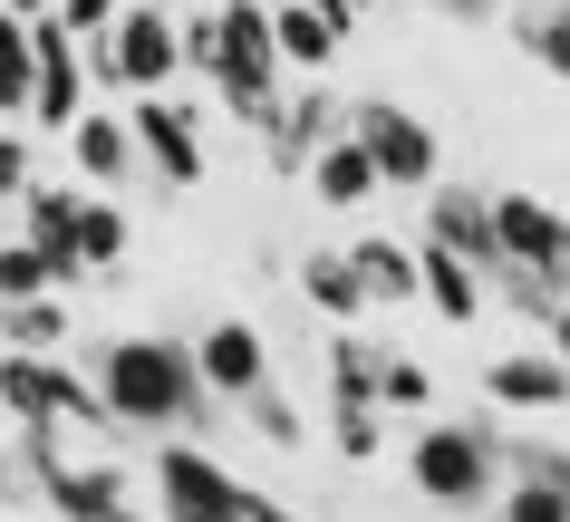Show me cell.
<instances>
[{"instance_id": "obj_1", "label": "cell", "mask_w": 570, "mask_h": 522, "mask_svg": "<svg viewBox=\"0 0 570 522\" xmlns=\"http://www.w3.org/2000/svg\"><path fill=\"white\" fill-rule=\"evenodd\" d=\"M88 387L107 406V426H194L204 416L194 348H175V338H107Z\"/></svg>"}, {"instance_id": "obj_2", "label": "cell", "mask_w": 570, "mask_h": 522, "mask_svg": "<svg viewBox=\"0 0 570 522\" xmlns=\"http://www.w3.org/2000/svg\"><path fill=\"white\" fill-rule=\"evenodd\" d=\"M406 474H416L425 503L474 513V503H493V493H503V445H493L483 426H425L416 445H406Z\"/></svg>"}, {"instance_id": "obj_3", "label": "cell", "mask_w": 570, "mask_h": 522, "mask_svg": "<svg viewBox=\"0 0 570 522\" xmlns=\"http://www.w3.org/2000/svg\"><path fill=\"white\" fill-rule=\"evenodd\" d=\"M20 455H30V474L49 484V513L59 522H146V503L126 493L117 464H68L59 455V426H20Z\"/></svg>"}, {"instance_id": "obj_4", "label": "cell", "mask_w": 570, "mask_h": 522, "mask_svg": "<svg viewBox=\"0 0 570 522\" xmlns=\"http://www.w3.org/2000/svg\"><path fill=\"white\" fill-rule=\"evenodd\" d=\"M88 68L107 78V88H126V97H165L175 88V20L165 10H117L107 20V39H88Z\"/></svg>"}, {"instance_id": "obj_5", "label": "cell", "mask_w": 570, "mask_h": 522, "mask_svg": "<svg viewBox=\"0 0 570 522\" xmlns=\"http://www.w3.org/2000/svg\"><path fill=\"white\" fill-rule=\"evenodd\" d=\"M493 243H503V262L522 280L570 301V214H551L541 194H493Z\"/></svg>"}, {"instance_id": "obj_6", "label": "cell", "mask_w": 570, "mask_h": 522, "mask_svg": "<svg viewBox=\"0 0 570 522\" xmlns=\"http://www.w3.org/2000/svg\"><path fill=\"white\" fill-rule=\"evenodd\" d=\"M0 406H10V426H107L88 377H68L59 358H10V348H0Z\"/></svg>"}, {"instance_id": "obj_7", "label": "cell", "mask_w": 570, "mask_h": 522, "mask_svg": "<svg viewBox=\"0 0 570 522\" xmlns=\"http://www.w3.org/2000/svg\"><path fill=\"white\" fill-rule=\"evenodd\" d=\"M348 136L367 146L377 185H435V126L387 107V97H348Z\"/></svg>"}, {"instance_id": "obj_8", "label": "cell", "mask_w": 570, "mask_h": 522, "mask_svg": "<svg viewBox=\"0 0 570 522\" xmlns=\"http://www.w3.org/2000/svg\"><path fill=\"white\" fill-rule=\"evenodd\" d=\"M155 503H165V522H242V474H223L204 445H165L155 455Z\"/></svg>"}, {"instance_id": "obj_9", "label": "cell", "mask_w": 570, "mask_h": 522, "mask_svg": "<svg viewBox=\"0 0 570 522\" xmlns=\"http://www.w3.org/2000/svg\"><path fill=\"white\" fill-rule=\"evenodd\" d=\"M30 117L59 136L88 117V68H78V39L59 20H30Z\"/></svg>"}, {"instance_id": "obj_10", "label": "cell", "mask_w": 570, "mask_h": 522, "mask_svg": "<svg viewBox=\"0 0 570 522\" xmlns=\"http://www.w3.org/2000/svg\"><path fill=\"white\" fill-rule=\"evenodd\" d=\"M425 243L435 252H454L464 272H503V243H493V204L483 194H464V185H425Z\"/></svg>"}, {"instance_id": "obj_11", "label": "cell", "mask_w": 570, "mask_h": 522, "mask_svg": "<svg viewBox=\"0 0 570 522\" xmlns=\"http://www.w3.org/2000/svg\"><path fill=\"white\" fill-rule=\"evenodd\" d=\"M194 377H204V397H252V387H271V348L252 319H213L204 338H194Z\"/></svg>"}, {"instance_id": "obj_12", "label": "cell", "mask_w": 570, "mask_h": 522, "mask_svg": "<svg viewBox=\"0 0 570 522\" xmlns=\"http://www.w3.org/2000/svg\"><path fill=\"white\" fill-rule=\"evenodd\" d=\"M126 136H136V155H146L165 185H204V136H194V117H184L175 97H136L126 107Z\"/></svg>"}, {"instance_id": "obj_13", "label": "cell", "mask_w": 570, "mask_h": 522, "mask_svg": "<svg viewBox=\"0 0 570 522\" xmlns=\"http://www.w3.org/2000/svg\"><path fill=\"white\" fill-rule=\"evenodd\" d=\"M483 397L512 406V416H561L570 406V368L551 358V348H512V358L483 368Z\"/></svg>"}, {"instance_id": "obj_14", "label": "cell", "mask_w": 570, "mask_h": 522, "mask_svg": "<svg viewBox=\"0 0 570 522\" xmlns=\"http://www.w3.org/2000/svg\"><path fill=\"white\" fill-rule=\"evenodd\" d=\"M78 204H88V194H68V185H30L20 194V243H30L59 280H78Z\"/></svg>"}, {"instance_id": "obj_15", "label": "cell", "mask_w": 570, "mask_h": 522, "mask_svg": "<svg viewBox=\"0 0 570 522\" xmlns=\"http://www.w3.org/2000/svg\"><path fill=\"white\" fill-rule=\"evenodd\" d=\"M338 117H348V107H338L330 88H309V97H281V117L262 126L271 165H281V175H301L309 155H320V146H330V136H338Z\"/></svg>"}, {"instance_id": "obj_16", "label": "cell", "mask_w": 570, "mask_h": 522, "mask_svg": "<svg viewBox=\"0 0 570 522\" xmlns=\"http://www.w3.org/2000/svg\"><path fill=\"white\" fill-rule=\"evenodd\" d=\"M338 262L358 272V301L367 309H377V301H396V309L416 301V243H396V233H358Z\"/></svg>"}, {"instance_id": "obj_17", "label": "cell", "mask_w": 570, "mask_h": 522, "mask_svg": "<svg viewBox=\"0 0 570 522\" xmlns=\"http://www.w3.org/2000/svg\"><path fill=\"white\" fill-rule=\"evenodd\" d=\"M68 155H78V185H126V165H136V136H126L117 107H88V117L68 126Z\"/></svg>"}, {"instance_id": "obj_18", "label": "cell", "mask_w": 570, "mask_h": 522, "mask_svg": "<svg viewBox=\"0 0 570 522\" xmlns=\"http://www.w3.org/2000/svg\"><path fill=\"white\" fill-rule=\"evenodd\" d=\"M338 39H348V20L309 10V0H281V10H271V49H281V68H330Z\"/></svg>"}, {"instance_id": "obj_19", "label": "cell", "mask_w": 570, "mask_h": 522, "mask_svg": "<svg viewBox=\"0 0 570 522\" xmlns=\"http://www.w3.org/2000/svg\"><path fill=\"white\" fill-rule=\"evenodd\" d=\"M301 175H309V194H320V204H338V214L377 194V165H367V146H358V136H330V146H320V155L301 165Z\"/></svg>"}, {"instance_id": "obj_20", "label": "cell", "mask_w": 570, "mask_h": 522, "mask_svg": "<svg viewBox=\"0 0 570 522\" xmlns=\"http://www.w3.org/2000/svg\"><path fill=\"white\" fill-rule=\"evenodd\" d=\"M416 301L435 309V319H454V329H464V319H474V309H483V280L464 272V262H454V252L416 243Z\"/></svg>"}, {"instance_id": "obj_21", "label": "cell", "mask_w": 570, "mask_h": 522, "mask_svg": "<svg viewBox=\"0 0 570 522\" xmlns=\"http://www.w3.org/2000/svg\"><path fill=\"white\" fill-rule=\"evenodd\" d=\"M330 445L348 464H377L387 455V406L377 397H330Z\"/></svg>"}, {"instance_id": "obj_22", "label": "cell", "mask_w": 570, "mask_h": 522, "mask_svg": "<svg viewBox=\"0 0 570 522\" xmlns=\"http://www.w3.org/2000/svg\"><path fill=\"white\" fill-rule=\"evenodd\" d=\"M0 319H10V358H59V338H68L59 290H49V301H10Z\"/></svg>"}, {"instance_id": "obj_23", "label": "cell", "mask_w": 570, "mask_h": 522, "mask_svg": "<svg viewBox=\"0 0 570 522\" xmlns=\"http://www.w3.org/2000/svg\"><path fill=\"white\" fill-rule=\"evenodd\" d=\"M301 301L309 309H330V319H358V272H348V262H338V252H309V262H301Z\"/></svg>"}, {"instance_id": "obj_24", "label": "cell", "mask_w": 570, "mask_h": 522, "mask_svg": "<svg viewBox=\"0 0 570 522\" xmlns=\"http://www.w3.org/2000/svg\"><path fill=\"white\" fill-rule=\"evenodd\" d=\"M242 416H252V435H262V445H281V455H301V445H309V416L281 397V387H252V397H242Z\"/></svg>"}, {"instance_id": "obj_25", "label": "cell", "mask_w": 570, "mask_h": 522, "mask_svg": "<svg viewBox=\"0 0 570 522\" xmlns=\"http://www.w3.org/2000/svg\"><path fill=\"white\" fill-rule=\"evenodd\" d=\"M126 262V214L117 204H78V272H107Z\"/></svg>"}, {"instance_id": "obj_26", "label": "cell", "mask_w": 570, "mask_h": 522, "mask_svg": "<svg viewBox=\"0 0 570 522\" xmlns=\"http://www.w3.org/2000/svg\"><path fill=\"white\" fill-rule=\"evenodd\" d=\"M49 290H59V272H49L30 243H0V309L10 301H49Z\"/></svg>"}, {"instance_id": "obj_27", "label": "cell", "mask_w": 570, "mask_h": 522, "mask_svg": "<svg viewBox=\"0 0 570 522\" xmlns=\"http://www.w3.org/2000/svg\"><path fill=\"white\" fill-rule=\"evenodd\" d=\"M493 503H503V522H570V484H532V474H512Z\"/></svg>"}, {"instance_id": "obj_28", "label": "cell", "mask_w": 570, "mask_h": 522, "mask_svg": "<svg viewBox=\"0 0 570 522\" xmlns=\"http://www.w3.org/2000/svg\"><path fill=\"white\" fill-rule=\"evenodd\" d=\"M330 397H377V348L367 338H330Z\"/></svg>"}, {"instance_id": "obj_29", "label": "cell", "mask_w": 570, "mask_h": 522, "mask_svg": "<svg viewBox=\"0 0 570 522\" xmlns=\"http://www.w3.org/2000/svg\"><path fill=\"white\" fill-rule=\"evenodd\" d=\"M0 107H30V30L0 10Z\"/></svg>"}, {"instance_id": "obj_30", "label": "cell", "mask_w": 570, "mask_h": 522, "mask_svg": "<svg viewBox=\"0 0 570 522\" xmlns=\"http://www.w3.org/2000/svg\"><path fill=\"white\" fill-rule=\"evenodd\" d=\"M377 406H387V416L396 406H435V377H425L416 358H377Z\"/></svg>"}, {"instance_id": "obj_31", "label": "cell", "mask_w": 570, "mask_h": 522, "mask_svg": "<svg viewBox=\"0 0 570 522\" xmlns=\"http://www.w3.org/2000/svg\"><path fill=\"white\" fill-rule=\"evenodd\" d=\"M522 49H532L541 68H561V78H570V0H561V10H541V20H522Z\"/></svg>"}, {"instance_id": "obj_32", "label": "cell", "mask_w": 570, "mask_h": 522, "mask_svg": "<svg viewBox=\"0 0 570 522\" xmlns=\"http://www.w3.org/2000/svg\"><path fill=\"white\" fill-rule=\"evenodd\" d=\"M10 194H30V146H20V136H0V204H10Z\"/></svg>"}, {"instance_id": "obj_33", "label": "cell", "mask_w": 570, "mask_h": 522, "mask_svg": "<svg viewBox=\"0 0 570 522\" xmlns=\"http://www.w3.org/2000/svg\"><path fill=\"white\" fill-rule=\"evenodd\" d=\"M242 522H301V513H291V503H271V493H252V484H242Z\"/></svg>"}, {"instance_id": "obj_34", "label": "cell", "mask_w": 570, "mask_h": 522, "mask_svg": "<svg viewBox=\"0 0 570 522\" xmlns=\"http://www.w3.org/2000/svg\"><path fill=\"white\" fill-rule=\"evenodd\" d=\"M541 329H551V358H561V368H570V301L551 309V319H541Z\"/></svg>"}, {"instance_id": "obj_35", "label": "cell", "mask_w": 570, "mask_h": 522, "mask_svg": "<svg viewBox=\"0 0 570 522\" xmlns=\"http://www.w3.org/2000/svg\"><path fill=\"white\" fill-rule=\"evenodd\" d=\"M0 10H10L20 30H30V20H59V0H0Z\"/></svg>"}, {"instance_id": "obj_36", "label": "cell", "mask_w": 570, "mask_h": 522, "mask_svg": "<svg viewBox=\"0 0 570 522\" xmlns=\"http://www.w3.org/2000/svg\"><path fill=\"white\" fill-rule=\"evenodd\" d=\"M309 10H330V20H358L367 0H309Z\"/></svg>"}, {"instance_id": "obj_37", "label": "cell", "mask_w": 570, "mask_h": 522, "mask_svg": "<svg viewBox=\"0 0 570 522\" xmlns=\"http://www.w3.org/2000/svg\"><path fill=\"white\" fill-rule=\"evenodd\" d=\"M445 10H493V0H445Z\"/></svg>"}]
</instances>
